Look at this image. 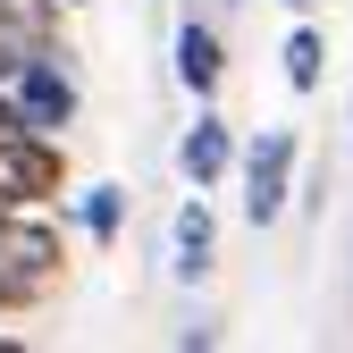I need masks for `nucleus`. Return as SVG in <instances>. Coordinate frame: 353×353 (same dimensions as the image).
<instances>
[{"mask_svg":"<svg viewBox=\"0 0 353 353\" xmlns=\"http://www.w3.org/2000/svg\"><path fill=\"white\" fill-rule=\"evenodd\" d=\"M320 59H328V42L312 26H294L286 34V84H294V93H320Z\"/></svg>","mask_w":353,"mask_h":353,"instance_id":"9d476101","label":"nucleus"},{"mask_svg":"<svg viewBox=\"0 0 353 353\" xmlns=\"http://www.w3.org/2000/svg\"><path fill=\"white\" fill-rule=\"evenodd\" d=\"M26 303H34V294H26L17 278H0V312H26Z\"/></svg>","mask_w":353,"mask_h":353,"instance_id":"9b49d317","label":"nucleus"},{"mask_svg":"<svg viewBox=\"0 0 353 353\" xmlns=\"http://www.w3.org/2000/svg\"><path fill=\"white\" fill-rule=\"evenodd\" d=\"M176 168H185V185H202V194L236 168V135H228V118H219V110H202V118L185 126V143H176Z\"/></svg>","mask_w":353,"mask_h":353,"instance_id":"39448f33","label":"nucleus"},{"mask_svg":"<svg viewBox=\"0 0 353 353\" xmlns=\"http://www.w3.org/2000/svg\"><path fill=\"white\" fill-rule=\"evenodd\" d=\"M9 126H26V118H17V101H9V84H0V135H9Z\"/></svg>","mask_w":353,"mask_h":353,"instance_id":"f8f14e48","label":"nucleus"},{"mask_svg":"<svg viewBox=\"0 0 353 353\" xmlns=\"http://www.w3.org/2000/svg\"><path fill=\"white\" fill-rule=\"evenodd\" d=\"M219 76H228V59H219V34H210V26H185V34H176V84H185L194 101H210V93H219Z\"/></svg>","mask_w":353,"mask_h":353,"instance_id":"0eeeda50","label":"nucleus"},{"mask_svg":"<svg viewBox=\"0 0 353 353\" xmlns=\"http://www.w3.org/2000/svg\"><path fill=\"white\" fill-rule=\"evenodd\" d=\"M286 9H303V0H286Z\"/></svg>","mask_w":353,"mask_h":353,"instance_id":"2eb2a0df","label":"nucleus"},{"mask_svg":"<svg viewBox=\"0 0 353 353\" xmlns=\"http://www.w3.org/2000/svg\"><path fill=\"white\" fill-rule=\"evenodd\" d=\"M202 270H210V202L194 185V202L176 210V278H202Z\"/></svg>","mask_w":353,"mask_h":353,"instance_id":"6e6552de","label":"nucleus"},{"mask_svg":"<svg viewBox=\"0 0 353 353\" xmlns=\"http://www.w3.org/2000/svg\"><path fill=\"white\" fill-rule=\"evenodd\" d=\"M68 185V152L59 135H34V126H9L0 135V210H42Z\"/></svg>","mask_w":353,"mask_h":353,"instance_id":"f257e3e1","label":"nucleus"},{"mask_svg":"<svg viewBox=\"0 0 353 353\" xmlns=\"http://www.w3.org/2000/svg\"><path fill=\"white\" fill-rule=\"evenodd\" d=\"M9 101H17V118L34 135H59V126H76V76L59 68V51H34L9 76Z\"/></svg>","mask_w":353,"mask_h":353,"instance_id":"7ed1b4c3","label":"nucleus"},{"mask_svg":"<svg viewBox=\"0 0 353 353\" xmlns=\"http://www.w3.org/2000/svg\"><path fill=\"white\" fill-rule=\"evenodd\" d=\"M286 194H294V126H261V143L244 152V210H252V228L286 219Z\"/></svg>","mask_w":353,"mask_h":353,"instance_id":"20e7f679","label":"nucleus"},{"mask_svg":"<svg viewBox=\"0 0 353 353\" xmlns=\"http://www.w3.org/2000/svg\"><path fill=\"white\" fill-rule=\"evenodd\" d=\"M59 270H68V244H59V228H42L34 210H0V278H17L34 303L59 286Z\"/></svg>","mask_w":353,"mask_h":353,"instance_id":"f03ea898","label":"nucleus"},{"mask_svg":"<svg viewBox=\"0 0 353 353\" xmlns=\"http://www.w3.org/2000/svg\"><path fill=\"white\" fill-rule=\"evenodd\" d=\"M59 9H84V0H59Z\"/></svg>","mask_w":353,"mask_h":353,"instance_id":"4468645a","label":"nucleus"},{"mask_svg":"<svg viewBox=\"0 0 353 353\" xmlns=\"http://www.w3.org/2000/svg\"><path fill=\"white\" fill-rule=\"evenodd\" d=\"M51 9L59 0H9V9H0V84H9L34 51H51Z\"/></svg>","mask_w":353,"mask_h":353,"instance_id":"423d86ee","label":"nucleus"},{"mask_svg":"<svg viewBox=\"0 0 353 353\" xmlns=\"http://www.w3.org/2000/svg\"><path fill=\"white\" fill-rule=\"evenodd\" d=\"M0 353H17V336H0Z\"/></svg>","mask_w":353,"mask_h":353,"instance_id":"ddd939ff","label":"nucleus"},{"mask_svg":"<svg viewBox=\"0 0 353 353\" xmlns=\"http://www.w3.org/2000/svg\"><path fill=\"white\" fill-rule=\"evenodd\" d=\"M76 219H84V236H93V244H118V228H126V185H93Z\"/></svg>","mask_w":353,"mask_h":353,"instance_id":"1a4fd4ad","label":"nucleus"}]
</instances>
